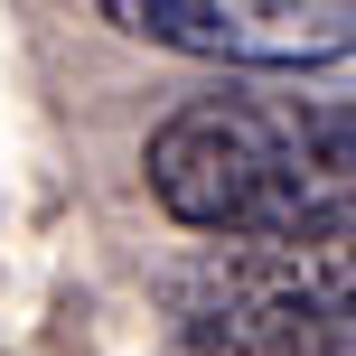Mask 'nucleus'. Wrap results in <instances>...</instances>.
Masks as SVG:
<instances>
[{
	"mask_svg": "<svg viewBox=\"0 0 356 356\" xmlns=\"http://www.w3.org/2000/svg\"><path fill=\"white\" fill-rule=\"evenodd\" d=\"M141 188L207 244H347L356 94H188L150 122Z\"/></svg>",
	"mask_w": 356,
	"mask_h": 356,
	"instance_id": "1",
	"label": "nucleus"
},
{
	"mask_svg": "<svg viewBox=\"0 0 356 356\" xmlns=\"http://www.w3.org/2000/svg\"><path fill=\"white\" fill-rule=\"evenodd\" d=\"M169 319L197 356H356V234L207 244L169 272Z\"/></svg>",
	"mask_w": 356,
	"mask_h": 356,
	"instance_id": "2",
	"label": "nucleus"
},
{
	"mask_svg": "<svg viewBox=\"0 0 356 356\" xmlns=\"http://www.w3.org/2000/svg\"><path fill=\"white\" fill-rule=\"evenodd\" d=\"M94 19L225 75H319L356 56V0H94Z\"/></svg>",
	"mask_w": 356,
	"mask_h": 356,
	"instance_id": "3",
	"label": "nucleus"
}]
</instances>
